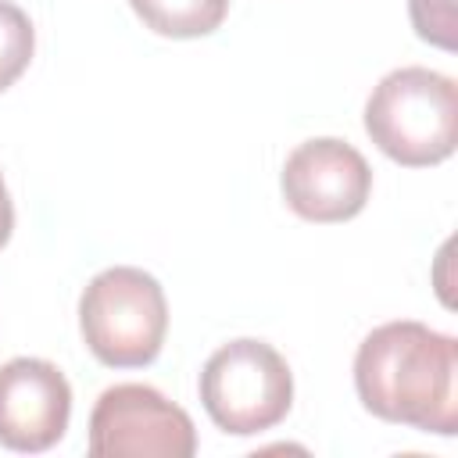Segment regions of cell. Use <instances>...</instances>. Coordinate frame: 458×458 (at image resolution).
<instances>
[{
	"label": "cell",
	"mask_w": 458,
	"mask_h": 458,
	"mask_svg": "<svg viewBox=\"0 0 458 458\" xmlns=\"http://www.w3.org/2000/svg\"><path fill=\"white\" fill-rule=\"evenodd\" d=\"M458 344L422 322L376 326L354 354V390L365 411L383 422L437 437L458 429Z\"/></svg>",
	"instance_id": "obj_1"
},
{
	"label": "cell",
	"mask_w": 458,
	"mask_h": 458,
	"mask_svg": "<svg viewBox=\"0 0 458 458\" xmlns=\"http://www.w3.org/2000/svg\"><path fill=\"white\" fill-rule=\"evenodd\" d=\"M369 140L404 168H429L454 154L458 86L451 75L408 64L376 82L365 100Z\"/></svg>",
	"instance_id": "obj_2"
},
{
	"label": "cell",
	"mask_w": 458,
	"mask_h": 458,
	"mask_svg": "<svg viewBox=\"0 0 458 458\" xmlns=\"http://www.w3.org/2000/svg\"><path fill=\"white\" fill-rule=\"evenodd\" d=\"M79 329L100 365H150L161 354L168 333V301L161 283L132 265L97 272L79 297Z\"/></svg>",
	"instance_id": "obj_3"
},
{
	"label": "cell",
	"mask_w": 458,
	"mask_h": 458,
	"mask_svg": "<svg viewBox=\"0 0 458 458\" xmlns=\"http://www.w3.org/2000/svg\"><path fill=\"white\" fill-rule=\"evenodd\" d=\"M197 386L208 419L233 437H254L279 426L293 404V372L286 358L254 336L222 344L204 361Z\"/></svg>",
	"instance_id": "obj_4"
},
{
	"label": "cell",
	"mask_w": 458,
	"mask_h": 458,
	"mask_svg": "<svg viewBox=\"0 0 458 458\" xmlns=\"http://www.w3.org/2000/svg\"><path fill=\"white\" fill-rule=\"evenodd\" d=\"M193 419L147 383L107 386L89 411L93 458H193Z\"/></svg>",
	"instance_id": "obj_5"
},
{
	"label": "cell",
	"mask_w": 458,
	"mask_h": 458,
	"mask_svg": "<svg viewBox=\"0 0 458 458\" xmlns=\"http://www.w3.org/2000/svg\"><path fill=\"white\" fill-rule=\"evenodd\" d=\"M279 186L293 215L329 225L361 215L372 193V168L347 140L318 136L290 150Z\"/></svg>",
	"instance_id": "obj_6"
},
{
	"label": "cell",
	"mask_w": 458,
	"mask_h": 458,
	"mask_svg": "<svg viewBox=\"0 0 458 458\" xmlns=\"http://www.w3.org/2000/svg\"><path fill=\"white\" fill-rule=\"evenodd\" d=\"M72 419V386L47 358H11L0 365V444L7 451H50Z\"/></svg>",
	"instance_id": "obj_7"
},
{
	"label": "cell",
	"mask_w": 458,
	"mask_h": 458,
	"mask_svg": "<svg viewBox=\"0 0 458 458\" xmlns=\"http://www.w3.org/2000/svg\"><path fill=\"white\" fill-rule=\"evenodd\" d=\"M129 4L150 32L168 39L211 36L229 14V0H129Z\"/></svg>",
	"instance_id": "obj_8"
},
{
	"label": "cell",
	"mask_w": 458,
	"mask_h": 458,
	"mask_svg": "<svg viewBox=\"0 0 458 458\" xmlns=\"http://www.w3.org/2000/svg\"><path fill=\"white\" fill-rule=\"evenodd\" d=\"M32 50H36V29L29 14L18 4L0 0V93L21 79V72L32 61Z\"/></svg>",
	"instance_id": "obj_9"
},
{
	"label": "cell",
	"mask_w": 458,
	"mask_h": 458,
	"mask_svg": "<svg viewBox=\"0 0 458 458\" xmlns=\"http://www.w3.org/2000/svg\"><path fill=\"white\" fill-rule=\"evenodd\" d=\"M408 14H411L419 39H426L440 50H454V7H451V0H408Z\"/></svg>",
	"instance_id": "obj_10"
},
{
	"label": "cell",
	"mask_w": 458,
	"mask_h": 458,
	"mask_svg": "<svg viewBox=\"0 0 458 458\" xmlns=\"http://www.w3.org/2000/svg\"><path fill=\"white\" fill-rule=\"evenodd\" d=\"M11 229H14V204H11V193H7L4 172H0V247L11 240Z\"/></svg>",
	"instance_id": "obj_11"
}]
</instances>
